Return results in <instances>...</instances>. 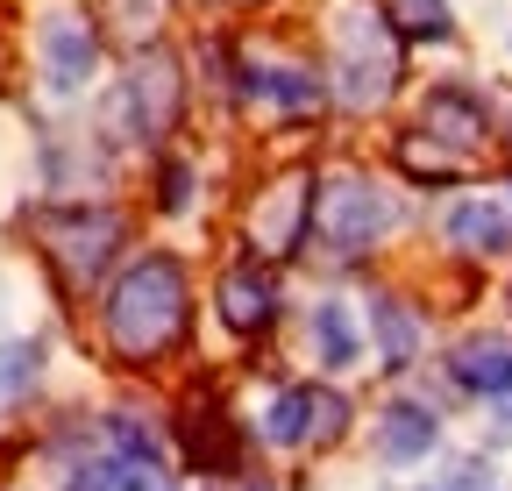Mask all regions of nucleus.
<instances>
[{
	"mask_svg": "<svg viewBox=\"0 0 512 491\" xmlns=\"http://www.w3.org/2000/svg\"><path fill=\"white\" fill-rule=\"evenodd\" d=\"M448 385L477 392V399H505L512 392V342L505 335H470L448 349Z\"/></svg>",
	"mask_w": 512,
	"mask_h": 491,
	"instance_id": "1a4fd4ad",
	"label": "nucleus"
},
{
	"mask_svg": "<svg viewBox=\"0 0 512 491\" xmlns=\"http://www.w3.org/2000/svg\"><path fill=\"white\" fill-rule=\"evenodd\" d=\"M441 235L456 242L463 257H512V214L491 200H456L441 214Z\"/></svg>",
	"mask_w": 512,
	"mask_h": 491,
	"instance_id": "9b49d317",
	"label": "nucleus"
},
{
	"mask_svg": "<svg viewBox=\"0 0 512 491\" xmlns=\"http://www.w3.org/2000/svg\"><path fill=\"white\" fill-rule=\"evenodd\" d=\"M342 427H349V399L328 392V385H285L264 413V442L278 449H328L342 442Z\"/></svg>",
	"mask_w": 512,
	"mask_h": 491,
	"instance_id": "423d86ee",
	"label": "nucleus"
},
{
	"mask_svg": "<svg viewBox=\"0 0 512 491\" xmlns=\"http://www.w3.org/2000/svg\"><path fill=\"white\" fill-rule=\"evenodd\" d=\"M441 442V420L427 413V406H413V399H399V406H384L377 413V463H420L427 449Z\"/></svg>",
	"mask_w": 512,
	"mask_h": 491,
	"instance_id": "f8f14e48",
	"label": "nucleus"
},
{
	"mask_svg": "<svg viewBox=\"0 0 512 491\" xmlns=\"http://www.w3.org/2000/svg\"><path fill=\"white\" fill-rule=\"evenodd\" d=\"M370 328H377V349H384V363H392V371H406V363L420 356V314H413L406 299L377 292V299H370Z\"/></svg>",
	"mask_w": 512,
	"mask_h": 491,
	"instance_id": "2eb2a0df",
	"label": "nucleus"
},
{
	"mask_svg": "<svg viewBox=\"0 0 512 491\" xmlns=\"http://www.w3.org/2000/svg\"><path fill=\"white\" fill-rule=\"evenodd\" d=\"M157 207H164V214H185V207H192V171H185V164H164V171H157Z\"/></svg>",
	"mask_w": 512,
	"mask_h": 491,
	"instance_id": "412c9836",
	"label": "nucleus"
},
{
	"mask_svg": "<svg viewBox=\"0 0 512 491\" xmlns=\"http://www.w3.org/2000/svg\"><path fill=\"white\" fill-rule=\"evenodd\" d=\"M399 214H406L399 193H384L377 178H363V171L328 178V186H320V200H313V228H320V242H328V250H342V257L377 250V242L399 228Z\"/></svg>",
	"mask_w": 512,
	"mask_h": 491,
	"instance_id": "7ed1b4c3",
	"label": "nucleus"
},
{
	"mask_svg": "<svg viewBox=\"0 0 512 491\" xmlns=\"http://www.w3.org/2000/svg\"><path fill=\"white\" fill-rule=\"evenodd\" d=\"M178 107H185L178 57H171V50H143L136 65H128V79H121L114 114H121L136 136H171V129H178Z\"/></svg>",
	"mask_w": 512,
	"mask_h": 491,
	"instance_id": "39448f33",
	"label": "nucleus"
},
{
	"mask_svg": "<svg viewBox=\"0 0 512 491\" xmlns=\"http://www.w3.org/2000/svg\"><path fill=\"white\" fill-rule=\"evenodd\" d=\"M43 378V342H0V399H22Z\"/></svg>",
	"mask_w": 512,
	"mask_h": 491,
	"instance_id": "a211bd4d",
	"label": "nucleus"
},
{
	"mask_svg": "<svg viewBox=\"0 0 512 491\" xmlns=\"http://www.w3.org/2000/svg\"><path fill=\"white\" fill-rule=\"evenodd\" d=\"M36 50H43V86H50V93L72 100V93H86V86H93L100 43H93V29H86L79 15H43Z\"/></svg>",
	"mask_w": 512,
	"mask_h": 491,
	"instance_id": "0eeeda50",
	"label": "nucleus"
},
{
	"mask_svg": "<svg viewBox=\"0 0 512 491\" xmlns=\"http://www.w3.org/2000/svg\"><path fill=\"white\" fill-rule=\"evenodd\" d=\"M399 86V29L384 22L370 0H342L335 8V93L342 107L370 114Z\"/></svg>",
	"mask_w": 512,
	"mask_h": 491,
	"instance_id": "f03ea898",
	"label": "nucleus"
},
{
	"mask_svg": "<svg viewBox=\"0 0 512 491\" xmlns=\"http://www.w3.org/2000/svg\"><path fill=\"white\" fill-rule=\"evenodd\" d=\"M313 349L328 371H349V363L363 356V321L349 314V299H320L313 306Z\"/></svg>",
	"mask_w": 512,
	"mask_h": 491,
	"instance_id": "4468645a",
	"label": "nucleus"
},
{
	"mask_svg": "<svg viewBox=\"0 0 512 491\" xmlns=\"http://www.w3.org/2000/svg\"><path fill=\"white\" fill-rule=\"evenodd\" d=\"M242 72V100H256V93H264V100H278V107H292V114H313L320 107V86H313V72L306 65H235Z\"/></svg>",
	"mask_w": 512,
	"mask_h": 491,
	"instance_id": "ddd939ff",
	"label": "nucleus"
},
{
	"mask_svg": "<svg viewBox=\"0 0 512 491\" xmlns=\"http://www.w3.org/2000/svg\"><path fill=\"white\" fill-rule=\"evenodd\" d=\"M420 136L427 143H448V150H477L484 143V93H470V86H434L427 100H420Z\"/></svg>",
	"mask_w": 512,
	"mask_h": 491,
	"instance_id": "6e6552de",
	"label": "nucleus"
},
{
	"mask_svg": "<svg viewBox=\"0 0 512 491\" xmlns=\"http://www.w3.org/2000/svg\"><path fill=\"white\" fill-rule=\"evenodd\" d=\"M505 143H512V107H505Z\"/></svg>",
	"mask_w": 512,
	"mask_h": 491,
	"instance_id": "b1692460",
	"label": "nucleus"
},
{
	"mask_svg": "<svg viewBox=\"0 0 512 491\" xmlns=\"http://www.w3.org/2000/svg\"><path fill=\"white\" fill-rule=\"evenodd\" d=\"M121 235L128 221L114 207H64V214H43V242H50V257L64 264V278L72 285H93L114 257H121Z\"/></svg>",
	"mask_w": 512,
	"mask_h": 491,
	"instance_id": "20e7f679",
	"label": "nucleus"
},
{
	"mask_svg": "<svg viewBox=\"0 0 512 491\" xmlns=\"http://www.w3.org/2000/svg\"><path fill=\"white\" fill-rule=\"evenodd\" d=\"M434 491H498V484H491V470H484V463H456Z\"/></svg>",
	"mask_w": 512,
	"mask_h": 491,
	"instance_id": "4be33fe9",
	"label": "nucleus"
},
{
	"mask_svg": "<svg viewBox=\"0 0 512 491\" xmlns=\"http://www.w3.org/2000/svg\"><path fill=\"white\" fill-rule=\"evenodd\" d=\"M392 29L406 43H448L456 36V15H448V0H392Z\"/></svg>",
	"mask_w": 512,
	"mask_h": 491,
	"instance_id": "f3484780",
	"label": "nucleus"
},
{
	"mask_svg": "<svg viewBox=\"0 0 512 491\" xmlns=\"http://www.w3.org/2000/svg\"><path fill=\"white\" fill-rule=\"evenodd\" d=\"M299 228H306V186H278L271 200H264V214H256V250H271V257H285L292 242H299Z\"/></svg>",
	"mask_w": 512,
	"mask_h": 491,
	"instance_id": "dca6fc26",
	"label": "nucleus"
},
{
	"mask_svg": "<svg viewBox=\"0 0 512 491\" xmlns=\"http://www.w3.org/2000/svg\"><path fill=\"white\" fill-rule=\"evenodd\" d=\"M491 442H498V449H512V392L498 399V420H491Z\"/></svg>",
	"mask_w": 512,
	"mask_h": 491,
	"instance_id": "5701e85b",
	"label": "nucleus"
},
{
	"mask_svg": "<svg viewBox=\"0 0 512 491\" xmlns=\"http://www.w3.org/2000/svg\"><path fill=\"white\" fill-rule=\"evenodd\" d=\"M185 321H192V292H185V264L171 250H150L136 257L114 285H107V306H100V328H107V349L121 363H164L178 342H185Z\"/></svg>",
	"mask_w": 512,
	"mask_h": 491,
	"instance_id": "f257e3e1",
	"label": "nucleus"
},
{
	"mask_svg": "<svg viewBox=\"0 0 512 491\" xmlns=\"http://www.w3.org/2000/svg\"><path fill=\"white\" fill-rule=\"evenodd\" d=\"M399 164H406L413 178H427V186H441V178H456V171H463L456 157H441V150H427V136H399Z\"/></svg>",
	"mask_w": 512,
	"mask_h": 491,
	"instance_id": "6ab92c4d",
	"label": "nucleus"
},
{
	"mask_svg": "<svg viewBox=\"0 0 512 491\" xmlns=\"http://www.w3.org/2000/svg\"><path fill=\"white\" fill-rule=\"evenodd\" d=\"M114 15H121V29L128 36H157V22H164V0H114Z\"/></svg>",
	"mask_w": 512,
	"mask_h": 491,
	"instance_id": "aec40b11",
	"label": "nucleus"
},
{
	"mask_svg": "<svg viewBox=\"0 0 512 491\" xmlns=\"http://www.w3.org/2000/svg\"><path fill=\"white\" fill-rule=\"evenodd\" d=\"M221 321H228L235 335H264V328L278 321V285H271L264 264H235V271L221 278Z\"/></svg>",
	"mask_w": 512,
	"mask_h": 491,
	"instance_id": "9d476101",
	"label": "nucleus"
}]
</instances>
